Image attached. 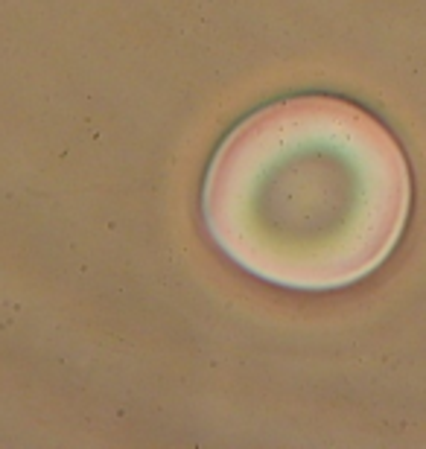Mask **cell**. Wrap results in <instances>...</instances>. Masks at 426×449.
I'll return each mask as SVG.
<instances>
[{
	"label": "cell",
	"mask_w": 426,
	"mask_h": 449,
	"mask_svg": "<svg viewBox=\"0 0 426 449\" xmlns=\"http://www.w3.org/2000/svg\"><path fill=\"white\" fill-rule=\"evenodd\" d=\"M409 204L400 143L336 96H292L245 117L216 149L201 193L213 242L239 269L307 292L374 272Z\"/></svg>",
	"instance_id": "6da1fadb"
}]
</instances>
